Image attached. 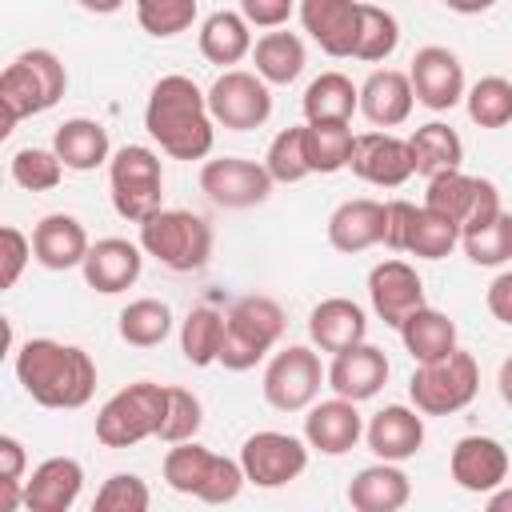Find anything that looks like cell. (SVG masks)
I'll return each mask as SVG.
<instances>
[{"instance_id":"6da1fadb","label":"cell","mask_w":512,"mask_h":512,"mask_svg":"<svg viewBox=\"0 0 512 512\" xmlns=\"http://www.w3.org/2000/svg\"><path fill=\"white\" fill-rule=\"evenodd\" d=\"M144 128L172 160H204L216 140V120L208 108V92L184 72H168L152 84L144 104Z\"/></svg>"},{"instance_id":"7a4b0ae2","label":"cell","mask_w":512,"mask_h":512,"mask_svg":"<svg viewBox=\"0 0 512 512\" xmlns=\"http://www.w3.org/2000/svg\"><path fill=\"white\" fill-rule=\"evenodd\" d=\"M12 372L40 408H84L96 392V360L80 344L32 336L16 348Z\"/></svg>"},{"instance_id":"3957f363","label":"cell","mask_w":512,"mask_h":512,"mask_svg":"<svg viewBox=\"0 0 512 512\" xmlns=\"http://www.w3.org/2000/svg\"><path fill=\"white\" fill-rule=\"evenodd\" d=\"M64 92H68L64 60L52 48H24L0 72V104H4V128L0 132L8 136L12 124L56 108Z\"/></svg>"},{"instance_id":"277c9868","label":"cell","mask_w":512,"mask_h":512,"mask_svg":"<svg viewBox=\"0 0 512 512\" xmlns=\"http://www.w3.org/2000/svg\"><path fill=\"white\" fill-rule=\"evenodd\" d=\"M288 320L284 308L272 296H240L232 300V308L224 312V348H220V364L228 372H248L256 368L284 336Z\"/></svg>"},{"instance_id":"5b68a950","label":"cell","mask_w":512,"mask_h":512,"mask_svg":"<svg viewBox=\"0 0 512 512\" xmlns=\"http://www.w3.org/2000/svg\"><path fill=\"white\" fill-rule=\"evenodd\" d=\"M140 248L168 272H200L212 260V224L188 208H160L140 224Z\"/></svg>"},{"instance_id":"8992f818","label":"cell","mask_w":512,"mask_h":512,"mask_svg":"<svg viewBox=\"0 0 512 512\" xmlns=\"http://www.w3.org/2000/svg\"><path fill=\"white\" fill-rule=\"evenodd\" d=\"M168 408V384L136 380L120 392H112L96 412V440L104 448H136L140 440H152L164 424Z\"/></svg>"},{"instance_id":"52a82bcc","label":"cell","mask_w":512,"mask_h":512,"mask_svg":"<svg viewBox=\"0 0 512 512\" xmlns=\"http://www.w3.org/2000/svg\"><path fill=\"white\" fill-rule=\"evenodd\" d=\"M108 196L120 220L144 224L164 208V164L148 144H124L108 160Z\"/></svg>"},{"instance_id":"ba28073f","label":"cell","mask_w":512,"mask_h":512,"mask_svg":"<svg viewBox=\"0 0 512 512\" xmlns=\"http://www.w3.org/2000/svg\"><path fill=\"white\" fill-rule=\"evenodd\" d=\"M480 392V364L472 352L456 348L440 360L416 364L412 380H408V400L424 412V416H452L460 408H468Z\"/></svg>"},{"instance_id":"9c48e42d","label":"cell","mask_w":512,"mask_h":512,"mask_svg":"<svg viewBox=\"0 0 512 512\" xmlns=\"http://www.w3.org/2000/svg\"><path fill=\"white\" fill-rule=\"evenodd\" d=\"M328 384V368L320 364L316 344H288L272 352L264 364L260 392L276 412H308L320 400V388Z\"/></svg>"},{"instance_id":"30bf717a","label":"cell","mask_w":512,"mask_h":512,"mask_svg":"<svg viewBox=\"0 0 512 512\" xmlns=\"http://www.w3.org/2000/svg\"><path fill=\"white\" fill-rule=\"evenodd\" d=\"M208 108L212 120L228 132L264 128L272 116V84L248 68H224L208 88Z\"/></svg>"},{"instance_id":"8fae6325","label":"cell","mask_w":512,"mask_h":512,"mask_svg":"<svg viewBox=\"0 0 512 512\" xmlns=\"http://www.w3.org/2000/svg\"><path fill=\"white\" fill-rule=\"evenodd\" d=\"M308 440L276 428H260L240 444V468L256 488H284L308 468Z\"/></svg>"},{"instance_id":"7c38bea8","label":"cell","mask_w":512,"mask_h":512,"mask_svg":"<svg viewBox=\"0 0 512 512\" xmlns=\"http://www.w3.org/2000/svg\"><path fill=\"white\" fill-rule=\"evenodd\" d=\"M272 176L264 168V160H244V156H216L200 164V192L228 212H244L256 208L272 196Z\"/></svg>"},{"instance_id":"4fadbf2b","label":"cell","mask_w":512,"mask_h":512,"mask_svg":"<svg viewBox=\"0 0 512 512\" xmlns=\"http://www.w3.org/2000/svg\"><path fill=\"white\" fill-rule=\"evenodd\" d=\"M408 80H412V92H416V104H424L428 112H452L464 92H468V80H464V64L452 48L444 44H424L416 48L412 64H408Z\"/></svg>"},{"instance_id":"5bb4252c","label":"cell","mask_w":512,"mask_h":512,"mask_svg":"<svg viewBox=\"0 0 512 512\" xmlns=\"http://www.w3.org/2000/svg\"><path fill=\"white\" fill-rule=\"evenodd\" d=\"M348 168H352V176H360L364 184H376V188H400L408 176H416L408 140H400V136H392L384 128L360 132L352 140Z\"/></svg>"},{"instance_id":"9a60e30c","label":"cell","mask_w":512,"mask_h":512,"mask_svg":"<svg viewBox=\"0 0 512 512\" xmlns=\"http://www.w3.org/2000/svg\"><path fill=\"white\" fill-rule=\"evenodd\" d=\"M360 0H300L296 16L300 28L308 32L312 44H320V52L344 60L356 56V40H360Z\"/></svg>"},{"instance_id":"2e32d148","label":"cell","mask_w":512,"mask_h":512,"mask_svg":"<svg viewBox=\"0 0 512 512\" xmlns=\"http://www.w3.org/2000/svg\"><path fill=\"white\" fill-rule=\"evenodd\" d=\"M508 448L496 440V436H460L452 444V456H448V476L456 480V488L464 492H476V496H488L492 488H500L508 480Z\"/></svg>"},{"instance_id":"e0dca14e","label":"cell","mask_w":512,"mask_h":512,"mask_svg":"<svg viewBox=\"0 0 512 512\" xmlns=\"http://www.w3.org/2000/svg\"><path fill=\"white\" fill-rule=\"evenodd\" d=\"M368 304L376 312V320H384L388 328H400L408 320V312H416L424 304V280L408 260H380L368 272Z\"/></svg>"},{"instance_id":"ac0fdd59","label":"cell","mask_w":512,"mask_h":512,"mask_svg":"<svg viewBox=\"0 0 512 512\" xmlns=\"http://www.w3.org/2000/svg\"><path fill=\"white\" fill-rule=\"evenodd\" d=\"M304 440L320 456H344V452H352L364 440V416H360L356 400L336 396V392L328 400H316L308 408V416H304Z\"/></svg>"},{"instance_id":"d6986e66","label":"cell","mask_w":512,"mask_h":512,"mask_svg":"<svg viewBox=\"0 0 512 512\" xmlns=\"http://www.w3.org/2000/svg\"><path fill=\"white\" fill-rule=\"evenodd\" d=\"M140 268H144V248L140 240H124V236H104L88 248L80 272H84V284L100 296H120L128 292L136 280H140Z\"/></svg>"},{"instance_id":"ffe728a7","label":"cell","mask_w":512,"mask_h":512,"mask_svg":"<svg viewBox=\"0 0 512 512\" xmlns=\"http://www.w3.org/2000/svg\"><path fill=\"white\" fill-rule=\"evenodd\" d=\"M364 440H368V452L376 460H412L420 448H424V412L412 404H384L380 412L368 416L364 424Z\"/></svg>"},{"instance_id":"44dd1931","label":"cell","mask_w":512,"mask_h":512,"mask_svg":"<svg viewBox=\"0 0 512 512\" xmlns=\"http://www.w3.org/2000/svg\"><path fill=\"white\" fill-rule=\"evenodd\" d=\"M388 372H392V364H388L384 348L360 340V344H352V348H344V352L332 356V364H328V388L336 396H348V400L360 404V400H372L388 384Z\"/></svg>"},{"instance_id":"7402d4cb","label":"cell","mask_w":512,"mask_h":512,"mask_svg":"<svg viewBox=\"0 0 512 512\" xmlns=\"http://www.w3.org/2000/svg\"><path fill=\"white\" fill-rule=\"evenodd\" d=\"M84 492V464L76 456H48L24 480L28 512H68Z\"/></svg>"},{"instance_id":"603a6c76","label":"cell","mask_w":512,"mask_h":512,"mask_svg":"<svg viewBox=\"0 0 512 512\" xmlns=\"http://www.w3.org/2000/svg\"><path fill=\"white\" fill-rule=\"evenodd\" d=\"M88 248H92V240H88L84 224L72 212H48L32 228V256L48 272L80 268L84 256H88Z\"/></svg>"},{"instance_id":"cb8c5ba5","label":"cell","mask_w":512,"mask_h":512,"mask_svg":"<svg viewBox=\"0 0 512 512\" xmlns=\"http://www.w3.org/2000/svg\"><path fill=\"white\" fill-rule=\"evenodd\" d=\"M416 108V92L408 72L400 68H376L364 84H360V116L372 128H400Z\"/></svg>"},{"instance_id":"d4e9b609","label":"cell","mask_w":512,"mask_h":512,"mask_svg":"<svg viewBox=\"0 0 512 512\" xmlns=\"http://www.w3.org/2000/svg\"><path fill=\"white\" fill-rule=\"evenodd\" d=\"M328 244L344 256H356V252L384 244V200L356 196V200L336 204L328 216Z\"/></svg>"},{"instance_id":"484cf974","label":"cell","mask_w":512,"mask_h":512,"mask_svg":"<svg viewBox=\"0 0 512 512\" xmlns=\"http://www.w3.org/2000/svg\"><path fill=\"white\" fill-rule=\"evenodd\" d=\"M308 340L320 352H344L368 340V312L348 296H328L308 312Z\"/></svg>"},{"instance_id":"4316f807","label":"cell","mask_w":512,"mask_h":512,"mask_svg":"<svg viewBox=\"0 0 512 512\" xmlns=\"http://www.w3.org/2000/svg\"><path fill=\"white\" fill-rule=\"evenodd\" d=\"M344 496L356 512H400L412 500V480L396 460H376L348 480Z\"/></svg>"},{"instance_id":"83f0119b","label":"cell","mask_w":512,"mask_h":512,"mask_svg":"<svg viewBox=\"0 0 512 512\" xmlns=\"http://www.w3.org/2000/svg\"><path fill=\"white\" fill-rule=\"evenodd\" d=\"M52 148H56V156L64 160L68 172H96L100 164L112 160L108 128H104L100 120H88V116L64 120V124L52 132Z\"/></svg>"},{"instance_id":"f1b7e54d","label":"cell","mask_w":512,"mask_h":512,"mask_svg":"<svg viewBox=\"0 0 512 512\" xmlns=\"http://www.w3.org/2000/svg\"><path fill=\"white\" fill-rule=\"evenodd\" d=\"M196 44H200V56L208 60V64H220V68H232V64H240L244 56H252V24L244 20V12H228V8H220V12H212V16H204V24H200V32H196Z\"/></svg>"},{"instance_id":"f546056e","label":"cell","mask_w":512,"mask_h":512,"mask_svg":"<svg viewBox=\"0 0 512 512\" xmlns=\"http://www.w3.org/2000/svg\"><path fill=\"white\" fill-rule=\"evenodd\" d=\"M400 340H404V352L416 360V364H428V360H440L448 352H456V320L432 304H420L416 312H408V320L396 328Z\"/></svg>"},{"instance_id":"4dcf8cb0","label":"cell","mask_w":512,"mask_h":512,"mask_svg":"<svg viewBox=\"0 0 512 512\" xmlns=\"http://www.w3.org/2000/svg\"><path fill=\"white\" fill-rule=\"evenodd\" d=\"M408 148H412L416 176H424V180H432L436 172H448V168H460V164H464V140H460V132L448 128L444 120L420 124V128L408 136Z\"/></svg>"},{"instance_id":"1f68e13d","label":"cell","mask_w":512,"mask_h":512,"mask_svg":"<svg viewBox=\"0 0 512 512\" xmlns=\"http://www.w3.org/2000/svg\"><path fill=\"white\" fill-rule=\"evenodd\" d=\"M252 64L256 72L268 80V84H292L304 64H308V52H304V40L296 32H284V28H268L256 44H252Z\"/></svg>"},{"instance_id":"d6a6232c","label":"cell","mask_w":512,"mask_h":512,"mask_svg":"<svg viewBox=\"0 0 512 512\" xmlns=\"http://www.w3.org/2000/svg\"><path fill=\"white\" fill-rule=\"evenodd\" d=\"M304 120H352L360 112V84H352L344 72H320L304 96H300Z\"/></svg>"},{"instance_id":"836d02e7","label":"cell","mask_w":512,"mask_h":512,"mask_svg":"<svg viewBox=\"0 0 512 512\" xmlns=\"http://www.w3.org/2000/svg\"><path fill=\"white\" fill-rule=\"evenodd\" d=\"M352 128L348 120H304V156L308 168L320 176H332L340 168H348L352 156Z\"/></svg>"},{"instance_id":"e575fe53","label":"cell","mask_w":512,"mask_h":512,"mask_svg":"<svg viewBox=\"0 0 512 512\" xmlns=\"http://www.w3.org/2000/svg\"><path fill=\"white\" fill-rule=\"evenodd\" d=\"M116 332L124 344L132 348H156L172 336V308L156 296H140V300H128L116 316Z\"/></svg>"},{"instance_id":"d590c367","label":"cell","mask_w":512,"mask_h":512,"mask_svg":"<svg viewBox=\"0 0 512 512\" xmlns=\"http://www.w3.org/2000/svg\"><path fill=\"white\" fill-rule=\"evenodd\" d=\"M476 192H480V176H468L460 168H448V172H436L428 180V192H424V208H432L436 216L452 220L460 232L476 208Z\"/></svg>"},{"instance_id":"8d00e7d4","label":"cell","mask_w":512,"mask_h":512,"mask_svg":"<svg viewBox=\"0 0 512 512\" xmlns=\"http://www.w3.org/2000/svg\"><path fill=\"white\" fill-rule=\"evenodd\" d=\"M216 456H220V452L204 448L200 440H180V444H172V448L164 452V464H160V468H164V484H168L172 492H180V496H200L204 484H208V476H212Z\"/></svg>"},{"instance_id":"74e56055","label":"cell","mask_w":512,"mask_h":512,"mask_svg":"<svg viewBox=\"0 0 512 512\" xmlns=\"http://www.w3.org/2000/svg\"><path fill=\"white\" fill-rule=\"evenodd\" d=\"M460 244V228L444 216H436L432 208H412V220H408V232H404V256H416V260H444L452 248Z\"/></svg>"},{"instance_id":"f35d334b","label":"cell","mask_w":512,"mask_h":512,"mask_svg":"<svg viewBox=\"0 0 512 512\" xmlns=\"http://www.w3.org/2000/svg\"><path fill=\"white\" fill-rule=\"evenodd\" d=\"M220 348H224V312L216 308H192L180 324V352L192 368H208L220 364Z\"/></svg>"},{"instance_id":"ab89813d","label":"cell","mask_w":512,"mask_h":512,"mask_svg":"<svg viewBox=\"0 0 512 512\" xmlns=\"http://www.w3.org/2000/svg\"><path fill=\"white\" fill-rule=\"evenodd\" d=\"M468 120L476 128H508L512 124V80L508 76H480L464 92Z\"/></svg>"},{"instance_id":"60d3db41","label":"cell","mask_w":512,"mask_h":512,"mask_svg":"<svg viewBox=\"0 0 512 512\" xmlns=\"http://www.w3.org/2000/svg\"><path fill=\"white\" fill-rule=\"evenodd\" d=\"M460 248L464 256L476 264V268H504L512 260V212L504 208L496 220H488L484 228L476 232H464L460 236Z\"/></svg>"},{"instance_id":"b9f144b4","label":"cell","mask_w":512,"mask_h":512,"mask_svg":"<svg viewBox=\"0 0 512 512\" xmlns=\"http://www.w3.org/2000/svg\"><path fill=\"white\" fill-rule=\"evenodd\" d=\"M400 44V20L380 8V4H364L360 12V40H356V56L352 60H364V64H380L396 52Z\"/></svg>"},{"instance_id":"7bdbcfd3","label":"cell","mask_w":512,"mask_h":512,"mask_svg":"<svg viewBox=\"0 0 512 512\" xmlns=\"http://www.w3.org/2000/svg\"><path fill=\"white\" fill-rule=\"evenodd\" d=\"M8 172L24 192H52L64 180V160L56 156V148H32L28 144V148L12 152Z\"/></svg>"},{"instance_id":"ee69618b","label":"cell","mask_w":512,"mask_h":512,"mask_svg":"<svg viewBox=\"0 0 512 512\" xmlns=\"http://www.w3.org/2000/svg\"><path fill=\"white\" fill-rule=\"evenodd\" d=\"M132 8L152 40H172L196 24V0H132Z\"/></svg>"},{"instance_id":"f6af8a7d","label":"cell","mask_w":512,"mask_h":512,"mask_svg":"<svg viewBox=\"0 0 512 512\" xmlns=\"http://www.w3.org/2000/svg\"><path fill=\"white\" fill-rule=\"evenodd\" d=\"M264 168L276 184H300L304 176H312L308 156H304V124L300 128H280L264 152Z\"/></svg>"},{"instance_id":"bcb514c9","label":"cell","mask_w":512,"mask_h":512,"mask_svg":"<svg viewBox=\"0 0 512 512\" xmlns=\"http://www.w3.org/2000/svg\"><path fill=\"white\" fill-rule=\"evenodd\" d=\"M204 424V404L196 392L180 388V384H168V408H164V424L156 432V440L164 444H180V440H196Z\"/></svg>"},{"instance_id":"7dc6e473","label":"cell","mask_w":512,"mask_h":512,"mask_svg":"<svg viewBox=\"0 0 512 512\" xmlns=\"http://www.w3.org/2000/svg\"><path fill=\"white\" fill-rule=\"evenodd\" d=\"M148 504H152V492L136 472H112L100 484L92 512H148Z\"/></svg>"},{"instance_id":"c3c4849f","label":"cell","mask_w":512,"mask_h":512,"mask_svg":"<svg viewBox=\"0 0 512 512\" xmlns=\"http://www.w3.org/2000/svg\"><path fill=\"white\" fill-rule=\"evenodd\" d=\"M0 244H4V288H16L24 264L36 260L32 256V236H24L16 224H4L0 228Z\"/></svg>"},{"instance_id":"681fc988","label":"cell","mask_w":512,"mask_h":512,"mask_svg":"<svg viewBox=\"0 0 512 512\" xmlns=\"http://www.w3.org/2000/svg\"><path fill=\"white\" fill-rule=\"evenodd\" d=\"M240 12L252 28H284L296 12V0H240Z\"/></svg>"},{"instance_id":"f907efd6","label":"cell","mask_w":512,"mask_h":512,"mask_svg":"<svg viewBox=\"0 0 512 512\" xmlns=\"http://www.w3.org/2000/svg\"><path fill=\"white\" fill-rule=\"evenodd\" d=\"M24 468H28L24 444H20L12 432H4V436H0V484H24V480H28Z\"/></svg>"},{"instance_id":"816d5d0a","label":"cell","mask_w":512,"mask_h":512,"mask_svg":"<svg viewBox=\"0 0 512 512\" xmlns=\"http://www.w3.org/2000/svg\"><path fill=\"white\" fill-rule=\"evenodd\" d=\"M484 304H488L492 320H500V324L512 328V268H500V272L492 276V284H488V292H484Z\"/></svg>"},{"instance_id":"f5cc1de1","label":"cell","mask_w":512,"mask_h":512,"mask_svg":"<svg viewBox=\"0 0 512 512\" xmlns=\"http://www.w3.org/2000/svg\"><path fill=\"white\" fill-rule=\"evenodd\" d=\"M496 4H500V0H444V8L456 12V16H480V12L496 8Z\"/></svg>"},{"instance_id":"db71d44e","label":"cell","mask_w":512,"mask_h":512,"mask_svg":"<svg viewBox=\"0 0 512 512\" xmlns=\"http://www.w3.org/2000/svg\"><path fill=\"white\" fill-rule=\"evenodd\" d=\"M484 504H488V512H512V488H508V484H500V488H492Z\"/></svg>"},{"instance_id":"11a10c76","label":"cell","mask_w":512,"mask_h":512,"mask_svg":"<svg viewBox=\"0 0 512 512\" xmlns=\"http://www.w3.org/2000/svg\"><path fill=\"white\" fill-rule=\"evenodd\" d=\"M84 12H92V16H112V12H120L128 0H76Z\"/></svg>"},{"instance_id":"9f6ffc18","label":"cell","mask_w":512,"mask_h":512,"mask_svg":"<svg viewBox=\"0 0 512 512\" xmlns=\"http://www.w3.org/2000/svg\"><path fill=\"white\" fill-rule=\"evenodd\" d=\"M496 388H500V400L512 408V356H504V364L496 372Z\"/></svg>"}]
</instances>
